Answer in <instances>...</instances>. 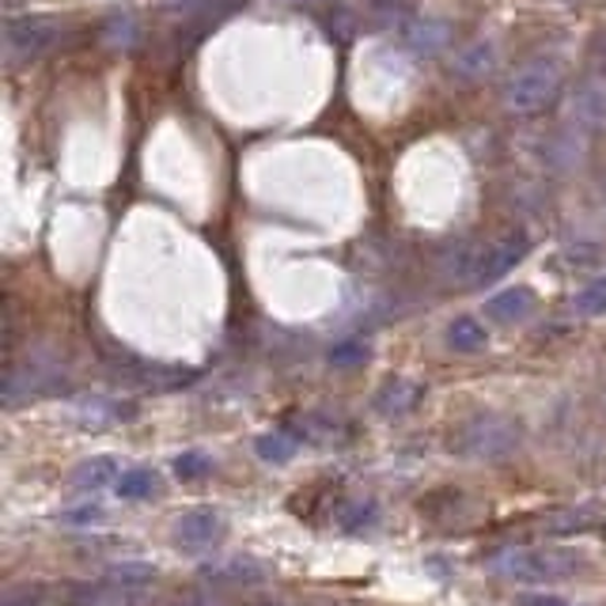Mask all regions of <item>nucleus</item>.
<instances>
[{
  "label": "nucleus",
  "mask_w": 606,
  "mask_h": 606,
  "mask_svg": "<svg viewBox=\"0 0 606 606\" xmlns=\"http://www.w3.org/2000/svg\"><path fill=\"white\" fill-rule=\"evenodd\" d=\"M76 417L87 425V429H103V425H114V421H122V417H129V406L111 403V398H80Z\"/></svg>",
  "instance_id": "2eb2a0df"
},
{
  "label": "nucleus",
  "mask_w": 606,
  "mask_h": 606,
  "mask_svg": "<svg viewBox=\"0 0 606 606\" xmlns=\"http://www.w3.org/2000/svg\"><path fill=\"white\" fill-rule=\"evenodd\" d=\"M114 489H118V497H126V501H145V497H152L159 489V478H156V470L133 467V470H122Z\"/></svg>",
  "instance_id": "a211bd4d"
},
{
  "label": "nucleus",
  "mask_w": 606,
  "mask_h": 606,
  "mask_svg": "<svg viewBox=\"0 0 606 606\" xmlns=\"http://www.w3.org/2000/svg\"><path fill=\"white\" fill-rule=\"evenodd\" d=\"M573 307H576V315H584V318L606 315V278L592 281V284H587V289L576 292Z\"/></svg>",
  "instance_id": "aec40b11"
},
{
  "label": "nucleus",
  "mask_w": 606,
  "mask_h": 606,
  "mask_svg": "<svg viewBox=\"0 0 606 606\" xmlns=\"http://www.w3.org/2000/svg\"><path fill=\"white\" fill-rule=\"evenodd\" d=\"M106 39H111L114 46H129L133 42V20L129 15H118V20L111 23V34H106Z\"/></svg>",
  "instance_id": "b1692460"
},
{
  "label": "nucleus",
  "mask_w": 606,
  "mask_h": 606,
  "mask_svg": "<svg viewBox=\"0 0 606 606\" xmlns=\"http://www.w3.org/2000/svg\"><path fill=\"white\" fill-rule=\"evenodd\" d=\"M587 561L568 550H523L508 546L501 554L489 557V573L504 576L515 584H550V581H568L573 573H581Z\"/></svg>",
  "instance_id": "f257e3e1"
},
{
  "label": "nucleus",
  "mask_w": 606,
  "mask_h": 606,
  "mask_svg": "<svg viewBox=\"0 0 606 606\" xmlns=\"http://www.w3.org/2000/svg\"><path fill=\"white\" fill-rule=\"evenodd\" d=\"M111 368L122 383L140 387V390H175L194 379L190 372L171 368V364H148V361H133V356H122V361H114Z\"/></svg>",
  "instance_id": "423d86ee"
},
{
  "label": "nucleus",
  "mask_w": 606,
  "mask_h": 606,
  "mask_svg": "<svg viewBox=\"0 0 606 606\" xmlns=\"http://www.w3.org/2000/svg\"><path fill=\"white\" fill-rule=\"evenodd\" d=\"M606 512L603 504H581V508H565V512H554L542 527L546 534H557V539H568V534H584L592 527H603Z\"/></svg>",
  "instance_id": "9b49d317"
},
{
  "label": "nucleus",
  "mask_w": 606,
  "mask_h": 606,
  "mask_svg": "<svg viewBox=\"0 0 606 606\" xmlns=\"http://www.w3.org/2000/svg\"><path fill=\"white\" fill-rule=\"evenodd\" d=\"M258 454H262L265 462H289L292 454L300 451V436L292 432V429H273V432H265V436H258Z\"/></svg>",
  "instance_id": "dca6fc26"
},
{
  "label": "nucleus",
  "mask_w": 606,
  "mask_h": 606,
  "mask_svg": "<svg viewBox=\"0 0 606 606\" xmlns=\"http://www.w3.org/2000/svg\"><path fill=\"white\" fill-rule=\"evenodd\" d=\"M209 467H212L209 454H201V451H186L175 459L178 478H201V474H209Z\"/></svg>",
  "instance_id": "5701e85b"
},
{
  "label": "nucleus",
  "mask_w": 606,
  "mask_h": 606,
  "mask_svg": "<svg viewBox=\"0 0 606 606\" xmlns=\"http://www.w3.org/2000/svg\"><path fill=\"white\" fill-rule=\"evenodd\" d=\"M368 361V342L364 337H349V342H337L330 349V364L334 368H353V364H364Z\"/></svg>",
  "instance_id": "412c9836"
},
{
  "label": "nucleus",
  "mask_w": 606,
  "mask_h": 606,
  "mask_svg": "<svg viewBox=\"0 0 606 606\" xmlns=\"http://www.w3.org/2000/svg\"><path fill=\"white\" fill-rule=\"evenodd\" d=\"M421 383H414V379H387L379 387V395H376V409L383 417H403L409 414L417 403H421Z\"/></svg>",
  "instance_id": "f8f14e48"
},
{
  "label": "nucleus",
  "mask_w": 606,
  "mask_h": 606,
  "mask_svg": "<svg viewBox=\"0 0 606 606\" xmlns=\"http://www.w3.org/2000/svg\"><path fill=\"white\" fill-rule=\"evenodd\" d=\"M61 23L53 15H12L4 23V58L8 65H23V61H39L61 42Z\"/></svg>",
  "instance_id": "20e7f679"
},
{
  "label": "nucleus",
  "mask_w": 606,
  "mask_h": 606,
  "mask_svg": "<svg viewBox=\"0 0 606 606\" xmlns=\"http://www.w3.org/2000/svg\"><path fill=\"white\" fill-rule=\"evenodd\" d=\"M100 520H103V508H100V504L73 508V512L61 515V523H100Z\"/></svg>",
  "instance_id": "393cba45"
},
{
  "label": "nucleus",
  "mask_w": 606,
  "mask_h": 606,
  "mask_svg": "<svg viewBox=\"0 0 606 606\" xmlns=\"http://www.w3.org/2000/svg\"><path fill=\"white\" fill-rule=\"evenodd\" d=\"M451 23L443 20H414L406 27V46L417 53V58H436L451 46Z\"/></svg>",
  "instance_id": "9d476101"
},
{
  "label": "nucleus",
  "mask_w": 606,
  "mask_h": 606,
  "mask_svg": "<svg viewBox=\"0 0 606 606\" xmlns=\"http://www.w3.org/2000/svg\"><path fill=\"white\" fill-rule=\"evenodd\" d=\"M224 539V515L217 508H194L182 520L175 523V542L186 554H201V550H212Z\"/></svg>",
  "instance_id": "0eeeda50"
},
{
  "label": "nucleus",
  "mask_w": 606,
  "mask_h": 606,
  "mask_svg": "<svg viewBox=\"0 0 606 606\" xmlns=\"http://www.w3.org/2000/svg\"><path fill=\"white\" fill-rule=\"evenodd\" d=\"M520 606H565V603H561L557 595H527Z\"/></svg>",
  "instance_id": "a878e982"
},
{
  "label": "nucleus",
  "mask_w": 606,
  "mask_h": 606,
  "mask_svg": "<svg viewBox=\"0 0 606 606\" xmlns=\"http://www.w3.org/2000/svg\"><path fill=\"white\" fill-rule=\"evenodd\" d=\"M95 606H140L145 603V587H129V584H114L106 581V587L92 592Z\"/></svg>",
  "instance_id": "6ab92c4d"
},
{
  "label": "nucleus",
  "mask_w": 606,
  "mask_h": 606,
  "mask_svg": "<svg viewBox=\"0 0 606 606\" xmlns=\"http://www.w3.org/2000/svg\"><path fill=\"white\" fill-rule=\"evenodd\" d=\"M527 254H531V236H523V231H512V236H504L501 243L485 247L474 284H493V281H501L504 273H508V270H515V265H520Z\"/></svg>",
  "instance_id": "6e6552de"
},
{
  "label": "nucleus",
  "mask_w": 606,
  "mask_h": 606,
  "mask_svg": "<svg viewBox=\"0 0 606 606\" xmlns=\"http://www.w3.org/2000/svg\"><path fill=\"white\" fill-rule=\"evenodd\" d=\"M599 531H603V539H606V523H603V527H599Z\"/></svg>",
  "instance_id": "bb28decb"
},
{
  "label": "nucleus",
  "mask_w": 606,
  "mask_h": 606,
  "mask_svg": "<svg viewBox=\"0 0 606 606\" xmlns=\"http://www.w3.org/2000/svg\"><path fill=\"white\" fill-rule=\"evenodd\" d=\"M561 84H565V76H561L557 61H546V58L523 61V65H515L512 76L504 80L501 103L512 114H539L546 111V106H554V100L561 95Z\"/></svg>",
  "instance_id": "f03ea898"
},
{
  "label": "nucleus",
  "mask_w": 606,
  "mask_h": 606,
  "mask_svg": "<svg viewBox=\"0 0 606 606\" xmlns=\"http://www.w3.org/2000/svg\"><path fill=\"white\" fill-rule=\"evenodd\" d=\"M568 126L581 133L606 129V76H584L568 95Z\"/></svg>",
  "instance_id": "39448f33"
},
{
  "label": "nucleus",
  "mask_w": 606,
  "mask_h": 606,
  "mask_svg": "<svg viewBox=\"0 0 606 606\" xmlns=\"http://www.w3.org/2000/svg\"><path fill=\"white\" fill-rule=\"evenodd\" d=\"M114 584H129V587H148L152 581H156V568L152 565H114L111 573Z\"/></svg>",
  "instance_id": "4be33fe9"
},
{
  "label": "nucleus",
  "mask_w": 606,
  "mask_h": 606,
  "mask_svg": "<svg viewBox=\"0 0 606 606\" xmlns=\"http://www.w3.org/2000/svg\"><path fill=\"white\" fill-rule=\"evenodd\" d=\"M531 311H534L531 289H504L485 300V318H493V323H520Z\"/></svg>",
  "instance_id": "ddd939ff"
},
{
  "label": "nucleus",
  "mask_w": 606,
  "mask_h": 606,
  "mask_svg": "<svg viewBox=\"0 0 606 606\" xmlns=\"http://www.w3.org/2000/svg\"><path fill=\"white\" fill-rule=\"evenodd\" d=\"M520 443H523L520 425L508 421V417H497V414H481L451 436L454 454H462V459H485V462L508 459V454H515Z\"/></svg>",
  "instance_id": "7ed1b4c3"
},
{
  "label": "nucleus",
  "mask_w": 606,
  "mask_h": 606,
  "mask_svg": "<svg viewBox=\"0 0 606 606\" xmlns=\"http://www.w3.org/2000/svg\"><path fill=\"white\" fill-rule=\"evenodd\" d=\"M485 326L474 323V318H454V323L448 326V345L454 353H478L485 349Z\"/></svg>",
  "instance_id": "f3484780"
},
{
  "label": "nucleus",
  "mask_w": 606,
  "mask_h": 606,
  "mask_svg": "<svg viewBox=\"0 0 606 606\" xmlns=\"http://www.w3.org/2000/svg\"><path fill=\"white\" fill-rule=\"evenodd\" d=\"M497 42L493 39H470V42H462L459 50H454V58H451V73L462 80V84H478V80H485V76H493V69H497Z\"/></svg>",
  "instance_id": "1a4fd4ad"
},
{
  "label": "nucleus",
  "mask_w": 606,
  "mask_h": 606,
  "mask_svg": "<svg viewBox=\"0 0 606 606\" xmlns=\"http://www.w3.org/2000/svg\"><path fill=\"white\" fill-rule=\"evenodd\" d=\"M118 478H122V467H118V459H111V454H95V459L80 462L73 470L76 489H106V485H118Z\"/></svg>",
  "instance_id": "4468645a"
}]
</instances>
